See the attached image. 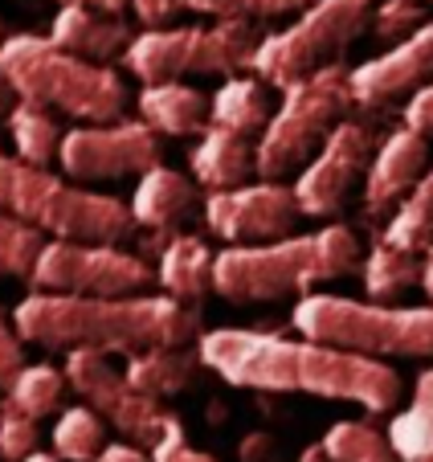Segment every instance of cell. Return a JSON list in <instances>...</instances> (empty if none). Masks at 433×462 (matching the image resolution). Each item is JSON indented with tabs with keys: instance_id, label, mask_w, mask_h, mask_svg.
<instances>
[{
	"instance_id": "6da1fadb",
	"label": "cell",
	"mask_w": 433,
	"mask_h": 462,
	"mask_svg": "<svg viewBox=\"0 0 433 462\" xmlns=\"http://www.w3.org/2000/svg\"><path fill=\"white\" fill-rule=\"evenodd\" d=\"M197 352L208 373L234 389L311 393L323 402H352L368 413H389L401 402V376L392 365L307 336L290 340L253 328H213L200 332Z\"/></svg>"
},
{
	"instance_id": "7a4b0ae2",
	"label": "cell",
	"mask_w": 433,
	"mask_h": 462,
	"mask_svg": "<svg viewBox=\"0 0 433 462\" xmlns=\"http://www.w3.org/2000/svg\"><path fill=\"white\" fill-rule=\"evenodd\" d=\"M17 332L25 344L45 352L98 348L131 352L168 348V344L200 340V307L172 295H66V291H29L13 307Z\"/></svg>"
},
{
	"instance_id": "3957f363",
	"label": "cell",
	"mask_w": 433,
	"mask_h": 462,
	"mask_svg": "<svg viewBox=\"0 0 433 462\" xmlns=\"http://www.w3.org/2000/svg\"><path fill=\"white\" fill-rule=\"evenodd\" d=\"M360 242L347 226H323L315 234H286L274 242L226 245L213 262V295L229 303H278L303 299L331 279L360 266Z\"/></svg>"
},
{
	"instance_id": "277c9868",
	"label": "cell",
	"mask_w": 433,
	"mask_h": 462,
	"mask_svg": "<svg viewBox=\"0 0 433 462\" xmlns=\"http://www.w3.org/2000/svg\"><path fill=\"white\" fill-rule=\"evenodd\" d=\"M0 79L25 103H41L78 123L123 119L127 79L106 61H87L61 50L50 33H13L0 42Z\"/></svg>"
},
{
	"instance_id": "5b68a950",
	"label": "cell",
	"mask_w": 433,
	"mask_h": 462,
	"mask_svg": "<svg viewBox=\"0 0 433 462\" xmlns=\"http://www.w3.org/2000/svg\"><path fill=\"white\" fill-rule=\"evenodd\" d=\"M0 209L17 213L45 237H66V242L123 245L139 229L131 201L90 192L82 180H69L66 172L58 176L45 164L21 160L17 152L5 148H0Z\"/></svg>"
},
{
	"instance_id": "8992f818",
	"label": "cell",
	"mask_w": 433,
	"mask_h": 462,
	"mask_svg": "<svg viewBox=\"0 0 433 462\" xmlns=\"http://www.w3.org/2000/svg\"><path fill=\"white\" fill-rule=\"evenodd\" d=\"M290 328L299 336H307V340L376 360L433 356V303L392 307V303H364V299L311 291V295H303L295 303Z\"/></svg>"
},
{
	"instance_id": "52a82bcc",
	"label": "cell",
	"mask_w": 433,
	"mask_h": 462,
	"mask_svg": "<svg viewBox=\"0 0 433 462\" xmlns=\"http://www.w3.org/2000/svg\"><path fill=\"white\" fill-rule=\"evenodd\" d=\"M262 29L242 17H213V25H164L131 37L119 66L148 82H184L192 74H237L253 66Z\"/></svg>"
},
{
	"instance_id": "ba28073f",
	"label": "cell",
	"mask_w": 433,
	"mask_h": 462,
	"mask_svg": "<svg viewBox=\"0 0 433 462\" xmlns=\"http://www.w3.org/2000/svg\"><path fill=\"white\" fill-rule=\"evenodd\" d=\"M352 106H355L352 70L339 66V61L290 82L282 90V103L270 115L266 131L253 143L258 148V176L262 180H282L295 168L303 172Z\"/></svg>"
},
{
	"instance_id": "9c48e42d",
	"label": "cell",
	"mask_w": 433,
	"mask_h": 462,
	"mask_svg": "<svg viewBox=\"0 0 433 462\" xmlns=\"http://www.w3.org/2000/svg\"><path fill=\"white\" fill-rule=\"evenodd\" d=\"M368 21H373V0H315L286 29L262 37L250 70L266 87L286 90L323 66H336L347 45L368 29Z\"/></svg>"
},
{
	"instance_id": "30bf717a",
	"label": "cell",
	"mask_w": 433,
	"mask_h": 462,
	"mask_svg": "<svg viewBox=\"0 0 433 462\" xmlns=\"http://www.w3.org/2000/svg\"><path fill=\"white\" fill-rule=\"evenodd\" d=\"M156 282V271L119 242H66L50 237L29 287L66 295H139Z\"/></svg>"
},
{
	"instance_id": "8fae6325",
	"label": "cell",
	"mask_w": 433,
	"mask_h": 462,
	"mask_svg": "<svg viewBox=\"0 0 433 462\" xmlns=\"http://www.w3.org/2000/svg\"><path fill=\"white\" fill-rule=\"evenodd\" d=\"M66 381L78 393L90 410H98L106 418V426H115L127 442L135 446H156L168 430L172 413L148 397L143 389H135L127 376V368H115L106 360V352L98 348H69L66 352Z\"/></svg>"
},
{
	"instance_id": "7c38bea8",
	"label": "cell",
	"mask_w": 433,
	"mask_h": 462,
	"mask_svg": "<svg viewBox=\"0 0 433 462\" xmlns=\"http://www.w3.org/2000/svg\"><path fill=\"white\" fill-rule=\"evenodd\" d=\"M58 164L69 180L82 184L123 180V176H143L148 168L164 164V143H160V131L143 119L82 123L66 131Z\"/></svg>"
},
{
	"instance_id": "4fadbf2b",
	"label": "cell",
	"mask_w": 433,
	"mask_h": 462,
	"mask_svg": "<svg viewBox=\"0 0 433 462\" xmlns=\"http://www.w3.org/2000/svg\"><path fill=\"white\" fill-rule=\"evenodd\" d=\"M299 217V197L295 184L282 180H245L237 189H221L205 197V226L213 229L226 245H253V242H274V237L295 234Z\"/></svg>"
},
{
	"instance_id": "5bb4252c",
	"label": "cell",
	"mask_w": 433,
	"mask_h": 462,
	"mask_svg": "<svg viewBox=\"0 0 433 462\" xmlns=\"http://www.w3.org/2000/svg\"><path fill=\"white\" fill-rule=\"evenodd\" d=\"M373 156H376V135L368 123H355V119L336 123V131L323 140V148L315 152L311 164L295 180V197L303 217H319V221L336 217L347 205L352 189L368 176Z\"/></svg>"
},
{
	"instance_id": "9a60e30c",
	"label": "cell",
	"mask_w": 433,
	"mask_h": 462,
	"mask_svg": "<svg viewBox=\"0 0 433 462\" xmlns=\"http://www.w3.org/2000/svg\"><path fill=\"white\" fill-rule=\"evenodd\" d=\"M433 82V21H425L405 42L389 45L381 58H368L352 70L355 106H384L417 87Z\"/></svg>"
},
{
	"instance_id": "2e32d148",
	"label": "cell",
	"mask_w": 433,
	"mask_h": 462,
	"mask_svg": "<svg viewBox=\"0 0 433 462\" xmlns=\"http://www.w3.org/2000/svg\"><path fill=\"white\" fill-rule=\"evenodd\" d=\"M429 168V135L401 123L389 140L376 148L364 176V217L389 221L405 205V197L417 189V180Z\"/></svg>"
},
{
	"instance_id": "e0dca14e",
	"label": "cell",
	"mask_w": 433,
	"mask_h": 462,
	"mask_svg": "<svg viewBox=\"0 0 433 462\" xmlns=\"http://www.w3.org/2000/svg\"><path fill=\"white\" fill-rule=\"evenodd\" d=\"M200 184L192 180V172H176V168H148V172L135 180L131 192V213H135L139 229H156V234H176L184 221L197 213Z\"/></svg>"
},
{
	"instance_id": "ac0fdd59",
	"label": "cell",
	"mask_w": 433,
	"mask_h": 462,
	"mask_svg": "<svg viewBox=\"0 0 433 462\" xmlns=\"http://www.w3.org/2000/svg\"><path fill=\"white\" fill-rule=\"evenodd\" d=\"M50 37L61 50L78 53L87 61H119L123 50L131 45V25L123 21V13H103L87 9V5H61L58 17L50 25Z\"/></svg>"
},
{
	"instance_id": "d6986e66",
	"label": "cell",
	"mask_w": 433,
	"mask_h": 462,
	"mask_svg": "<svg viewBox=\"0 0 433 462\" xmlns=\"http://www.w3.org/2000/svg\"><path fill=\"white\" fill-rule=\"evenodd\" d=\"M189 168H192V180L205 192L237 189L250 176H258V148L250 143V135H237L229 127L208 123L200 131V140L189 148Z\"/></svg>"
},
{
	"instance_id": "ffe728a7",
	"label": "cell",
	"mask_w": 433,
	"mask_h": 462,
	"mask_svg": "<svg viewBox=\"0 0 433 462\" xmlns=\"http://www.w3.org/2000/svg\"><path fill=\"white\" fill-rule=\"evenodd\" d=\"M139 119L160 135H200L213 123V98L189 82H148L135 95Z\"/></svg>"
},
{
	"instance_id": "44dd1931",
	"label": "cell",
	"mask_w": 433,
	"mask_h": 462,
	"mask_svg": "<svg viewBox=\"0 0 433 462\" xmlns=\"http://www.w3.org/2000/svg\"><path fill=\"white\" fill-rule=\"evenodd\" d=\"M213 262L216 254L205 245V237L172 234L156 262V287L180 303H200L205 295H213Z\"/></svg>"
},
{
	"instance_id": "7402d4cb",
	"label": "cell",
	"mask_w": 433,
	"mask_h": 462,
	"mask_svg": "<svg viewBox=\"0 0 433 462\" xmlns=\"http://www.w3.org/2000/svg\"><path fill=\"white\" fill-rule=\"evenodd\" d=\"M205 368L197 348L189 344H168V348H143V352H131L127 356V376L135 389H143L148 397L164 402V397H176L184 393L197 373Z\"/></svg>"
},
{
	"instance_id": "603a6c76",
	"label": "cell",
	"mask_w": 433,
	"mask_h": 462,
	"mask_svg": "<svg viewBox=\"0 0 433 462\" xmlns=\"http://www.w3.org/2000/svg\"><path fill=\"white\" fill-rule=\"evenodd\" d=\"M270 115H274V106H270V90L258 74H253V79H245V74H229L213 95V123L216 127L237 131V135H262L266 123H270Z\"/></svg>"
},
{
	"instance_id": "cb8c5ba5",
	"label": "cell",
	"mask_w": 433,
	"mask_h": 462,
	"mask_svg": "<svg viewBox=\"0 0 433 462\" xmlns=\"http://www.w3.org/2000/svg\"><path fill=\"white\" fill-rule=\"evenodd\" d=\"M5 131H9V140H13V152H17L21 160H33V164L58 160L61 140H66V131H61V123L53 119L50 106L25 103V98H17V103L9 106Z\"/></svg>"
},
{
	"instance_id": "d4e9b609",
	"label": "cell",
	"mask_w": 433,
	"mask_h": 462,
	"mask_svg": "<svg viewBox=\"0 0 433 462\" xmlns=\"http://www.w3.org/2000/svg\"><path fill=\"white\" fill-rule=\"evenodd\" d=\"M389 438L405 462H433V368L413 381V405L389 421Z\"/></svg>"
},
{
	"instance_id": "484cf974",
	"label": "cell",
	"mask_w": 433,
	"mask_h": 462,
	"mask_svg": "<svg viewBox=\"0 0 433 462\" xmlns=\"http://www.w3.org/2000/svg\"><path fill=\"white\" fill-rule=\"evenodd\" d=\"M360 279H364V291L373 299H397L405 291L421 287V258L405 245H392L381 237L368 250V258L360 262Z\"/></svg>"
},
{
	"instance_id": "4316f807",
	"label": "cell",
	"mask_w": 433,
	"mask_h": 462,
	"mask_svg": "<svg viewBox=\"0 0 433 462\" xmlns=\"http://www.w3.org/2000/svg\"><path fill=\"white\" fill-rule=\"evenodd\" d=\"M50 442L61 462H95L106 450V418L90 405H69L53 418Z\"/></svg>"
},
{
	"instance_id": "83f0119b",
	"label": "cell",
	"mask_w": 433,
	"mask_h": 462,
	"mask_svg": "<svg viewBox=\"0 0 433 462\" xmlns=\"http://www.w3.org/2000/svg\"><path fill=\"white\" fill-rule=\"evenodd\" d=\"M319 450L331 462H405L392 446L389 430H376L368 421H336L323 434Z\"/></svg>"
},
{
	"instance_id": "f1b7e54d",
	"label": "cell",
	"mask_w": 433,
	"mask_h": 462,
	"mask_svg": "<svg viewBox=\"0 0 433 462\" xmlns=\"http://www.w3.org/2000/svg\"><path fill=\"white\" fill-rule=\"evenodd\" d=\"M381 237L392 245H405V250H413V254H425L433 245V164L425 168L417 189L405 197V205L384 221Z\"/></svg>"
},
{
	"instance_id": "f546056e",
	"label": "cell",
	"mask_w": 433,
	"mask_h": 462,
	"mask_svg": "<svg viewBox=\"0 0 433 462\" xmlns=\"http://www.w3.org/2000/svg\"><path fill=\"white\" fill-rule=\"evenodd\" d=\"M69 381H66V368L58 365H25L17 376L9 381L5 397L9 405H17L21 413L29 418H50V413H61V397H66Z\"/></svg>"
},
{
	"instance_id": "4dcf8cb0",
	"label": "cell",
	"mask_w": 433,
	"mask_h": 462,
	"mask_svg": "<svg viewBox=\"0 0 433 462\" xmlns=\"http://www.w3.org/2000/svg\"><path fill=\"white\" fill-rule=\"evenodd\" d=\"M45 242H50V237H45L37 226L21 221L17 213H9V209H0V279H25L29 282Z\"/></svg>"
},
{
	"instance_id": "1f68e13d",
	"label": "cell",
	"mask_w": 433,
	"mask_h": 462,
	"mask_svg": "<svg viewBox=\"0 0 433 462\" xmlns=\"http://www.w3.org/2000/svg\"><path fill=\"white\" fill-rule=\"evenodd\" d=\"M315 0H184V9L205 17H242V21H270L311 9Z\"/></svg>"
},
{
	"instance_id": "d6a6232c",
	"label": "cell",
	"mask_w": 433,
	"mask_h": 462,
	"mask_svg": "<svg viewBox=\"0 0 433 462\" xmlns=\"http://www.w3.org/2000/svg\"><path fill=\"white\" fill-rule=\"evenodd\" d=\"M425 0H381L373 9V21H368V29H373L376 42H405L409 33H417V29L425 25Z\"/></svg>"
},
{
	"instance_id": "836d02e7",
	"label": "cell",
	"mask_w": 433,
	"mask_h": 462,
	"mask_svg": "<svg viewBox=\"0 0 433 462\" xmlns=\"http://www.w3.org/2000/svg\"><path fill=\"white\" fill-rule=\"evenodd\" d=\"M37 442H41L37 418H29V413H21L17 405H9L5 418H0V458L21 462V458H29V454L37 450Z\"/></svg>"
},
{
	"instance_id": "e575fe53",
	"label": "cell",
	"mask_w": 433,
	"mask_h": 462,
	"mask_svg": "<svg viewBox=\"0 0 433 462\" xmlns=\"http://www.w3.org/2000/svg\"><path fill=\"white\" fill-rule=\"evenodd\" d=\"M152 462H221V458H213L208 450H197V446H189L180 418H168L164 438L152 446Z\"/></svg>"
},
{
	"instance_id": "d590c367",
	"label": "cell",
	"mask_w": 433,
	"mask_h": 462,
	"mask_svg": "<svg viewBox=\"0 0 433 462\" xmlns=\"http://www.w3.org/2000/svg\"><path fill=\"white\" fill-rule=\"evenodd\" d=\"M25 340L17 332V319H13L5 307H0V389H9V381L25 368Z\"/></svg>"
},
{
	"instance_id": "8d00e7d4",
	"label": "cell",
	"mask_w": 433,
	"mask_h": 462,
	"mask_svg": "<svg viewBox=\"0 0 433 462\" xmlns=\"http://www.w3.org/2000/svg\"><path fill=\"white\" fill-rule=\"evenodd\" d=\"M184 9V0H131V17L143 29H164Z\"/></svg>"
},
{
	"instance_id": "74e56055",
	"label": "cell",
	"mask_w": 433,
	"mask_h": 462,
	"mask_svg": "<svg viewBox=\"0 0 433 462\" xmlns=\"http://www.w3.org/2000/svg\"><path fill=\"white\" fill-rule=\"evenodd\" d=\"M405 127L421 131V135H433V82L417 87L405 103Z\"/></svg>"
},
{
	"instance_id": "f35d334b",
	"label": "cell",
	"mask_w": 433,
	"mask_h": 462,
	"mask_svg": "<svg viewBox=\"0 0 433 462\" xmlns=\"http://www.w3.org/2000/svg\"><path fill=\"white\" fill-rule=\"evenodd\" d=\"M95 462H152V450L148 446H135V442H115V446H106Z\"/></svg>"
},
{
	"instance_id": "ab89813d",
	"label": "cell",
	"mask_w": 433,
	"mask_h": 462,
	"mask_svg": "<svg viewBox=\"0 0 433 462\" xmlns=\"http://www.w3.org/2000/svg\"><path fill=\"white\" fill-rule=\"evenodd\" d=\"M237 454H242V462H266L270 454H274V438L270 434H250Z\"/></svg>"
},
{
	"instance_id": "60d3db41",
	"label": "cell",
	"mask_w": 433,
	"mask_h": 462,
	"mask_svg": "<svg viewBox=\"0 0 433 462\" xmlns=\"http://www.w3.org/2000/svg\"><path fill=\"white\" fill-rule=\"evenodd\" d=\"M58 5H87V9H103V13H127L131 0H58Z\"/></svg>"
},
{
	"instance_id": "b9f144b4",
	"label": "cell",
	"mask_w": 433,
	"mask_h": 462,
	"mask_svg": "<svg viewBox=\"0 0 433 462\" xmlns=\"http://www.w3.org/2000/svg\"><path fill=\"white\" fill-rule=\"evenodd\" d=\"M421 291L433 299V245L425 250V258H421Z\"/></svg>"
},
{
	"instance_id": "7bdbcfd3",
	"label": "cell",
	"mask_w": 433,
	"mask_h": 462,
	"mask_svg": "<svg viewBox=\"0 0 433 462\" xmlns=\"http://www.w3.org/2000/svg\"><path fill=\"white\" fill-rule=\"evenodd\" d=\"M21 462H61L58 454H45V450H33L29 458H21Z\"/></svg>"
},
{
	"instance_id": "ee69618b",
	"label": "cell",
	"mask_w": 433,
	"mask_h": 462,
	"mask_svg": "<svg viewBox=\"0 0 433 462\" xmlns=\"http://www.w3.org/2000/svg\"><path fill=\"white\" fill-rule=\"evenodd\" d=\"M9 98H13V90L5 87V79H0V115H9Z\"/></svg>"
},
{
	"instance_id": "f6af8a7d",
	"label": "cell",
	"mask_w": 433,
	"mask_h": 462,
	"mask_svg": "<svg viewBox=\"0 0 433 462\" xmlns=\"http://www.w3.org/2000/svg\"><path fill=\"white\" fill-rule=\"evenodd\" d=\"M299 462H331V458H327V454L319 450V446H315V450H307V454H303V458H299Z\"/></svg>"
},
{
	"instance_id": "bcb514c9",
	"label": "cell",
	"mask_w": 433,
	"mask_h": 462,
	"mask_svg": "<svg viewBox=\"0 0 433 462\" xmlns=\"http://www.w3.org/2000/svg\"><path fill=\"white\" fill-rule=\"evenodd\" d=\"M5 393V389H0ZM5 410H9V397H0V418H5Z\"/></svg>"
},
{
	"instance_id": "7dc6e473",
	"label": "cell",
	"mask_w": 433,
	"mask_h": 462,
	"mask_svg": "<svg viewBox=\"0 0 433 462\" xmlns=\"http://www.w3.org/2000/svg\"><path fill=\"white\" fill-rule=\"evenodd\" d=\"M425 5H433V0H425Z\"/></svg>"
},
{
	"instance_id": "c3c4849f",
	"label": "cell",
	"mask_w": 433,
	"mask_h": 462,
	"mask_svg": "<svg viewBox=\"0 0 433 462\" xmlns=\"http://www.w3.org/2000/svg\"><path fill=\"white\" fill-rule=\"evenodd\" d=\"M0 42H5V37H0Z\"/></svg>"
}]
</instances>
